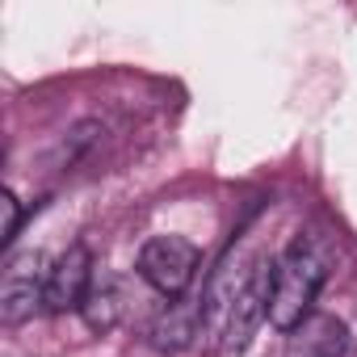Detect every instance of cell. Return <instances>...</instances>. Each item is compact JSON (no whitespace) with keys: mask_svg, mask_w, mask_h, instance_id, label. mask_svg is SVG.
Listing matches in <instances>:
<instances>
[{"mask_svg":"<svg viewBox=\"0 0 357 357\" xmlns=\"http://www.w3.org/2000/svg\"><path fill=\"white\" fill-rule=\"evenodd\" d=\"M349 353V324L328 311H311L294 332H286L282 357H344Z\"/></svg>","mask_w":357,"mask_h":357,"instance_id":"obj_7","label":"cell"},{"mask_svg":"<svg viewBox=\"0 0 357 357\" xmlns=\"http://www.w3.org/2000/svg\"><path fill=\"white\" fill-rule=\"evenodd\" d=\"M328 261L311 240H294L278 261H273V294H269V324L282 332H294L311 311L324 290Z\"/></svg>","mask_w":357,"mask_h":357,"instance_id":"obj_1","label":"cell"},{"mask_svg":"<svg viewBox=\"0 0 357 357\" xmlns=\"http://www.w3.org/2000/svg\"><path fill=\"white\" fill-rule=\"evenodd\" d=\"M198 332H206V307L202 298H176L168 303L151 328H147V344L160 349V353H181L198 340Z\"/></svg>","mask_w":357,"mask_h":357,"instance_id":"obj_6","label":"cell"},{"mask_svg":"<svg viewBox=\"0 0 357 357\" xmlns=\"http://www.w3.org/2000/svg\"><path fill=\"white\" fill-rule=\"evenodd\" d=\"M198 273V248L185 236H151L139 248V278L164 298H185Z\"/></svg>","mask_w":357,"mask_h":357,"instance_id":"obj_4","label":"cell"},{"mask_svg":"<svg viewBox=\"0 0 357 357\" xmlns=\"http://www.w3.org/2000/svg\"><path fill=\"white\" fill-rule=\"evenodd\" d=\"M97 278L93 252L84 244H72L59 261H51V278H47V307L43 311H80L89 298V286Z\"/></svg>","mask_w":357,"mask_h":357,"instance_id":"obj_5","label":"cell"},{"mask_svg":"<svg viewBox=\"0 0 357 357\" xmlns=\"http://www.w3.org/2000/svg\"><path fill=\"white\" fill-rule=\"evenodd\" d=\"M0 211H5V227H0V244H13L17 240V227H22V206H17V198H13V190H5L0 194Z\"/></svg>","mask_w":357,"mask_h":357,"instance_id":"obj_9","label":"cell"},{"mask_svg":"<svg viewBox=\"0 0 357 357\" xmlns=\"http://www.w3.org/2000/svg\"><path fill=\"white\" fill-rule=\"evenodd\" d=\"M47 278H51V261L38 248L17 252L5 265V278H0V324L17 328L34 319V311L47 307Z\"/></svg>","mask_w":357,"mask_h":357,"instance_id":"obj_3","label":"cell"},{"mask_svg":"<svg viewBox=\"0 0 357 357\" xmlns=\"http://www.w3.org/2000/svg\"><path fill=\"white\" fill-rule=\"evenodd\" d=\"M126 307H130V298H126L122 278L97 269V278H93V286H89V298H84V307H80L84 324H89L93 332H114V328L126 319Z\"/></svg>","mask_w":357,"mask_h":357,"instance_id":"obj_8","label":"cell"},{"mask_svg":"<svg viewBox=\"0 0 357 357\" xmlns=\"http://www.w3.org/2000/svg\"><path fill=\"white\" fill-rule=\"evenodd\" d=\"M269 294H273V265L257 261L244 278V286L236 290L223 324H219V349L223 357H240L252 340V332L261 328V319L269 315Z\"/></svg>","mask_w":357,"mask_h":357,"instance_id":"obj_2","label":"cell"}]
</instances>
